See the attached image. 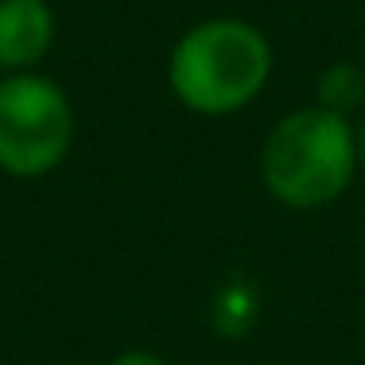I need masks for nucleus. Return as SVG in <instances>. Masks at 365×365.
Segmentation results:
<instances>
[{
  "mask_svg": "<svg viewBox=\"0 0 365 365\" xmlns=\"http://www.w3.org/2000/svg\"><path fill=\"white\" fill-rule=\"evenodd\" d=\"M358 175L354 120L323 106L284 113L260 144V182L288 210H323Z\"/></svg>",
  "mask_w": 365,
  "mask_h": 365,
  "instance_id": "obj_2",
  "label": "nucleus"
},
{
  "mask_svg": "<svg viewBox=\"0 0 365 365\" xmlns=\"http://www.w3.org/2000/svg\"><path fill=\"white\" fill-rule=\"evenodd\" d=\"M276 55L268 36L241 16H214L175 39L168 90L198 117H230L264 93Z\"/></svg>",
  "mask_w": 365,
  "mask_h": 365,
  "instance_id": "obj_1",
  "label": "nucleus"
},
{
  "mask_svg": "<svg viewBox=\"0 0 365 365\" xmlns=\"http://www.w3.org/2000/svg\"><path fill=\"white\" fill-rule=\"evenodd\" d=\"M354 144H358V171L365 175V117H358L354 125Z\"/></svg>",
  "mask_w": 365,
  "mask_h": 365,
  "instance_id": "obj_7",
  "label": "nucleus"
},
{
  "mask_svg": "<svg viewBox=\"0 0 365 365\" xmlns=\"http://www.w3.org/2000/svg\"><path fill=\"white\" fill-rule=\"evenodd\" d=\"M58 16L51 0H0V71L28 74L51 55Z\"/></svg>",
  "mask_w": 365,
  "mask_h": 365,
  "instance_id": "obj_4",
  "label": "nucleus"
},
{
  "mask_svg": "<svg viewBox=\"0 0 365 365\" xmlns=\"http://www.w3.org/2000/svg\"><path fill=\"white\" fill-rule=\"evenodd\" d=\"M74 106L55 78L28 71L0 78V171L43 179L71 155Z\"/></svg>",
  "mask_w": 365,
  "mask_h": 365,
  "instance_id": "obj_3",
  "label": "nucleus"
},
{
  "mask_svg": "<svg viewBox=\"0 0 365 365\" xmlns=\"http://www.w3.org/2000/svg\"><path fill=\"white\" fill-rule=\"evenodd\" d=\"M365 101V71L354 63H330L315 82V106L350 117Z\"/></svg>",
  "mask_w": 365,
  "mask_h": 365,
  "instance_id": "obj_5",
  "label": "nucleus"
},
{
  "mask_svg": "<svg viewBox=\"0 0 365 365\" xmlns=\"http://www.w3.org/2000/svg\"><path fill=\"white\" fill-rule=\"evenodd\" d=\"M109 365H171V361L160 358V354H152V350H125V354H117Z\"/></svg>",
  "mask_w": 365,
  "mask_h": 365,
  "instance_id": "obj_6",
  "label": "nucleus"
}]
</instances>
